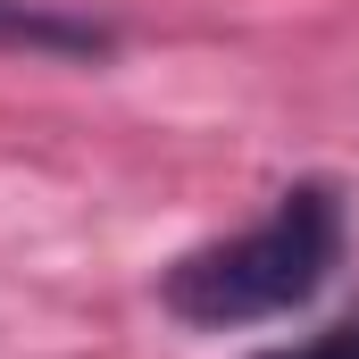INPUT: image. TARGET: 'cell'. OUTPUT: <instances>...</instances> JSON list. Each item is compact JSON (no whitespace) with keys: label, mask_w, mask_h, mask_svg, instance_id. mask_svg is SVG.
Returning a JSON list of instances; mask_svg holds the SVG:
<instances>
[{"label":"cell","mask_w":359,"mask_h":359,"mask_svg":"<svg viewBox=\"0 0 359 359\" xmlns=\"http://www.w3.org/2000/svg\"><path fill=\"white\" fill-rule=\"evenodd\" d=\"M343 268V201L334 184H292L259 226L184 251L159 301L184 326H259V318H292L301 301L326 292V276Z\"/></svg>","instance_id":"1"},{"label":"cell","mask_w":359,"mask_h":359,"mask_svg":"<svg viewBox=\"0 0 359 359\" xmlns=\"http://www.w3.org/2000/svg\"><path fill=\"white\" fill-rule=\"evenodd\" d=\"M117 34L92 25L76 8H50V0H0V50H34V59H100Z\"/></svg>","instance_id":"2"},{"label":"cell","mask_w":359,"mask_h":359,"mask_svg":"<svg viewBox=\"0 0 359 359\" xmlns=\"http://www.w3.org/2000/svg\"><path fill=\"white\" fill-rule=\"evenodd\" d=\"M259 359H359V318L326 326V334H309V343H292V351H259Z\"/></svg>","instance_id":"3"}]
</instances>
